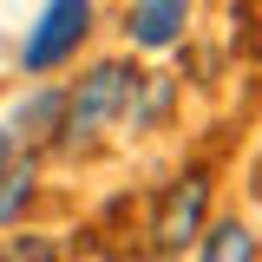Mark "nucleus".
<instances>
[{
	"mask_svg": "<svg viewBox=\"0 0 262 262\" xmlns=\"http://www.w3.org/2000/svg\"><path fill=\"white\" fill-rule=\"evenodd\" d=\"M131 85H138V72H131L125 59H105V66H92V72L79 79V92L66 98L59 138H66V144H92L98 131H112L118 118H125V105H131Z\"/></svg>",
	"mask_w": 262,
	"mask_h": 262,
	"instance_id": "nucleus-1",
	"label": "nucleus"
},
{
	"mask_svg": "<svg viewBox=\"0 0 262 262\" xmlns=\"http://www.w3.org/2000/svg\"><path fill=\"white\" fill-rule=\"evenodd\" d=\"M85 33H92V0H46L39 7V20L27 27L20 39V72H59L79 46H85Z\"/></svg>",
	"mask_w": 262,
	"mask_h": 262,
	"instance_id": "nucleus-2",
	"label": "nucleus"
},
{
	"mask_svg": "<svg viewBox=\"0 0 262 262\" xmlns=\"http://www.w3.org/2000/svg\"><path fill=\"white\" fill-rule=\"evenodd\" d=\"M203 216H210V177L203 170L170 177L164 196H158V210H151V249L158 256H184L196 236H203Z\"/></svg>",
	"mask_w": 262,
	"mask_h": 262,
	"instance_id": "nucleus-3",
	"label": "nucleus"
},
{
	"mask_svg": "<svg viewBox=\"0 0 262 262\" xmlns=\"http://www.w3.org/2000/svg\"><path fill=\"white\" fill-rule=\"evenodd\" d=\"M184 20H190V0H131V39L144 53H164L184 39Z\"/></svg>",
	"mask_w": 262,
	"mask_h": 262,
	"instance_id": "nucleus-4",
	"label": "nucleus"
},
{
	"mask_svg": "<svg viewBox=\"0 0 262 262\" xmlns=\"http://www.w3.org/2000/svg\"><path fill=\"white\" fill-rule=\"evenodd\" d=\"M59 118H66V92H53V85H39L33 98H20L13 105V138H46V131H59Z\"/></svg>",
	"mask_w": 262,
	"mask_h": 262,
	"instance_id": "nucleus-5",
	"label": "nucleus"
},
{
	"mask_svg": "<svg viewBox=\"0 0 262 262\" xmlns=\"http://www.w3.org/2000/svg\"><path fill=\"white\" fill-rule=\"evenodd\" d=\"M196 249H203L210 262H249V256H256V236H249L243 223H216L203 243H196Z\"/></svg>",
	"mask_w": 262,
	"mask_h": 262,
	"instance_id": "nucleus-6",
	"label": "nucleus"
},
{
	"mask_svg": "<svg viewBox=\"0 0 262 262\" xmlns=\"http://www.w3.org/2000/svg\"><path fill=\"white\" fill-rule=\"evenodd\" d=\"M27 203H33V164H20V170H0V229L13 223Z\"/></svg>",
	"mask_w": 262,
	"mask_h": 262,
	"instance_id": "nucleus-7",
	"label": "nucleus"
},
{
	"mask_svg": "<svg viewBox=\"0 0 262 262\" xmlns=\"http://www.w3.org/2000/svg\"><path fill=\"white\" fill-rule=\"evenodd\" d=\"M7 151H13V131L0 125V170H7Z\"/></svg>",
	"mask_w": 262,
	"mask_h": 262,
	"instance_id": "nucleus-8",
	"label": "nucleus"
}]
</instances>
